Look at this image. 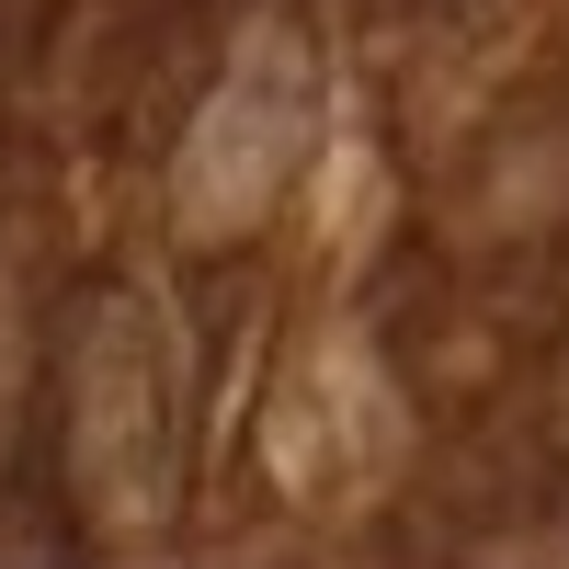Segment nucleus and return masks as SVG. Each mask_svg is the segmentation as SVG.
<instances>
[]
</instances>
